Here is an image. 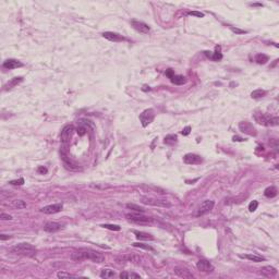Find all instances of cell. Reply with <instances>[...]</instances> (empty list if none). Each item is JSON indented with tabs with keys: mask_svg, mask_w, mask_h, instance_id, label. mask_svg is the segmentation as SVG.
I'll return each mask as SVG.
<instances>
[{
	"mask_svg": "<svg viewBox=\"0 0 279 279\" xmlns=\"http://www.w3.org/2000/svg\"><path fill=\"white\" fill-rule=\"evenodd\" d=\"M71 259L74 262H82L85 259H91L95 263H102L104 262L105 257L102 254L98 253L93 250H80V251H75L71 254Z\"/></svg>",
	"mask_w": 279,
	"mask_h": 279,
	"instance_id": "6da1fadb",
	"label": "cell"
},
{
	"mask_svg": "<svg viewBox=\"0 0 279 279\" xmlns=\"http://www.w3.org/2000/svg\"><path fill=\"white\" fill-rule=\"evenodd\" d=\"M11 252L17 255L32 257L36 254V249L30 243H20V244L14 245V247L11 249Z\"/></svg>",
	"mask_w": 279,
	"mask_h": 279,
	"instance_id": "7a4b0ae2",
	"label": "cell"
},
{
	"mask_svg": "<svg viewBox=\"0 0 279 279\" xmlns=\"http://www.w3.org/2000/svg\"><path fill=\"white\" fill-rule=\"evenodd\" d=\"M254 119L256 120L257 123L263 125H267V127H273V125H278L279 119L278 117H272V116L263 113V112H256L254 115Z\"/></svg>",
	"mask_w": 279,
	"mask_h": 279,
	"instance_id": "3957f363",
	"label": "cell"
},
{
	"mask_svg": "<svg viewBox=\"0 0 279 279\" xmlns=\"http://www.w3.org/2000/svg\"><path fill=\"white\" fill-rule=\"evenodd\" d=\"M125 217H127L130 221H132L137 225H148L153 221V219L151 217L144 216L143 213H131V214L125 215Z\"/></svg>",
	"mask_w": 279,
	"mask_h": 279,
	"instance_id": "277c9868",
	"label": "cell"
},
{
	"mask_svg": "<svg viewBox=\"0 0 279 279\" xmlns=\"http://www.w3.org/2000/svg\"><path fill=\"white\" fill-rule=\"evenodd\" d=\"M155 118V113L153 109H146L140 115V121L142 123L143 127H147L148 125H151Z\"/></svg>",
	"mask_w": 279,
	"mask_h": 279,
	"instance_id": "5b68a950",
	"label": "cell"
},
{
	"mask_svg": "<svg viewBox=\"0 0 279 279\" xmlns=\"http://www.w3.org/2000/svg\"><path fill=\"white\" fill-rule=\"evenodd\" d=\"M142 202L145 204H150V205H154V206H159V207H170V204L168 201H165V199H153V197H143Z\"/></svg>",
	"mask_w": 279,
	"mask_h": 279,
	"instance_id": "8992f818",
	"label": "cell"
},
{
	"mask_svg": "<svg viewBox=\"0 0 279 279\" xmlns=\"http://www.w3.org/2000/svg\"><path fill=\"white\" fill-rule=\"evenodd\" d=\"M214 205H215V203L213 202V201H210V199L204 201L202 204L199 205V209H197L196 216H202V215H205V214H207V213H209L213 209Z\"/></svg>",
	"mask_w": 279,
	"mask_h": 279,
	"instance_id": "52a82bcc",
	"label": "cell"
},
{
	"mask_svg": "<svg viewBox=\"0 0 279 279\" xmlns=\"http://www.w3.org/2000/svg\"><path fill=\"white\" fill-rule=\"evenodd\" d=\"M239 129L241 132L245 133V134H247V135H251V136H255V135H256V129L247 121L240 122Z\"/></svg>",
	"mask_w": 279,
	"mask_h": 279,
	"instance_id": "ba28073f",
	"label": "cell"
},
{
	"mask_svg": "<svg viewBox=\"0 0 279 279\" xmlns=\"http://www.w3.org/2000/svg\"><path fill=\"white\" fill-rule=\"evenodd\" d=\"M74 133V128L73 125H67L65 128H63L62 132H61V142L63 144H67L70 142V140L72 139V135Z\"/></svg>",
	"mask_w": 279,
	"mask_h": 279,
	"instance_id": "9c48e42d",
	"label": "cell"
},
{
	"mask_svg": "<svg viewBox=\"0 0 279 279\" xmlns=\"http://www.w3.org/2000/svg\"><path fill=\"white\" fill-rule=\"evenodd\" d=\"M183 162L188 165H199V164H202L203 159L199 155L191 154V153H190V154L184 155V157H183Z\"/></svg>",
	"mask_w": 279,
	"mask_h": 279,
	"instance_id": "30bf717a",
	"label": "cell"
},
{
	"mask_svg": "<svg viewBox=\"0 0 279 279\" xmlns=\"http://www.w3.org/2000/svg\"><path fill=\"white\" fill-rule=\"evenodd\" d=\"M196 267L199 272H203V273H210L214 270V266L212 265V263L206 261V259H199V261L197 262Z\"/></svg>",
	"mask_w": 279,
	"mask_h": 279,
	"instance_id": "8fae6325",
	"label": "cell"
},
{
	"mask_svg": "<svg viewBox=\"0 0 279 279\" xmlns=\"http://www.w3.org/2000/svg\"><path fill=\"white\" fill-rule=\"evenodd\" d=\"M131 23H132L133 28H134L137 32L142 33V34H147V33L151 31L150 26H148V25L144 22H141V21H136V20H132L131 21Z\"/></svg>",
	"mask_w": 279,
	"mask_h": 279,
	"instance_id": "7c38bea8",
	"label": "cell"
},
{
	"mask_svg": "<svg viewBox=\"0 0 279 279\" xmlns=\"http://www.w3.org/2000/svg\"><path fill=\"white\" fill-rule=\"evenodd\" d=\"M62 204L61 203H58V204H52V205H48V206L43 207L40 209V212L44 213V214H56V213H59L61 209H62Z\"/></svg>",
	"mask_w": 279,
	"mask_h": 279,
	"instance_id": "4fadbf2b",
	"label": "cell"
},
{
	"mask_svg": "<svg viewBox=\"0 0 279 279\" xmlns=\"http://www.w3.org/2000/svg\"><path fill=\"white\" fill-rule=\"evenodd\" d=\"M102 36H104L106 39L110 40V42H115V43H119V42L125 40V38L123 37L122 35L118 34V33H113V32H105V33H102Z\"/></svg>",
	"mask_w": 279,
	"mask_h": 279,
	"instance_id": "5bb4252c",
	"label": "cell"
},
{
	"mask_svg": "<svg viewBox=\"0 0 279 279\" xmlns=\"http://www.w3.org/2000/svg\"><path fill=\"white\" fill-rule=\"evenodd\" d=\"M174 274L183 279H191L194 277L192 275V273H190V270H188L187 268H183V267H176L174 268Z\"/></svg>",
	"mask_w": 279,
	"mask_h": 279,
	"instance_id": "9a60e30c",
	"label": "cell"
},
{
	"mask_svg": "<svg viewBox=\"0 0 279 279\" xmlns=\"http://www.w3.org/2000/svg\"><path fill=\"white\" fill-rule=\"evenodd\" d=\"M63 228V225L59 224V222H55V221H49L45 225L44 227V230L47 232H57L59 230H61Z\"/></svg>",
	"mask_w": 279,
	"mask_h": 279,
	"instance_id": "2e32d148",
	"label": "cell"
},
{
	"mask_svg": "<svg viewBox=\"0 0 279 279\" xmlns=\"http://www.w3.org/2000/svg\"><path fill=\"white\" fill-rule=\"evenodd\" d=\"M261 274L267 278H273L277 275V269L273 266H264L261 268Z\"/></svg>",
	"mask_w": 279,
	"mask_h": 279,
	"instance_id": "e0dca14e",
	"label": "cell"
},
{
	"mask_svg": "<svg viewBox=\"0 0 279 279\" xmlns=\"http://www.w3.org/2000/svg\"><path fill=\"white\" fill-rule=\"evenodd\" d=\"M2 65H3L5 69L12 70V69H15V68L22 67L23 65L20 62V61H17V60H15V59H8V60H6L5 62H3Z\"/></svg>",
	"mask_w": 279,
	"mask_h": 279,
	"instance_id": "ac0fdd59",
	"label": "cell"
},
{
	"mask_svg": "<svg viewBox=\"0 0 279 279\" xmlns=\"http://www.w3.org/2000/svg\"><path fill=\"white\" fill-rule=\"evenodd\" d=\"M241 257L244 259H247L252 262H255V263H259V262L265 261V257L261 256V255H256V254H247V255H241Z\"/></svg>",
	"mask_w": 279,
	"mask_h": 279,
	"instance_id": "d6986e66",
	"label": "cell"
},
{
	"mask_svg": "<svg viewBox=\"0 0 279 279\" xmlns=\"http://www.w3.org/2000/svg\"><path fill=\"white\" fill-rule=\"evenodd\" d=\"M134 233L136 234V238H137L139 240H153V239H154L152 234L146 233V232H143V231H135Z\"/></svg>",
	"mask_w": 279,
	"mask_h": 279,
	"instance_id": "ffe728a7",
	"label": "cell"
},
{
	"mask_svg": "<svg viewBox=\"0 0 279 279\" xmlns=\"http://www.w3.org/2000/svg\"><path fill=\"white\" fill-rule=\"evenodd\" d=\"M170 80H171V82L173 83V84H177V85H182L187 82L185 77L182 76V75H173Z\"/></svg>",
	"mask_w": 279,
	"mask_h": 279,
	"instance_id": "44dd1931",
	"label": "cell"
},
{
	"mask_svg": "<svg viewBox=\"0 0 279 279\" xmlns=\"http://www.w3.org/2000/svg\"><path fill=\"white\" fill-rule=\"evenodd\" d=\"M116 276V273L113 272V270H111V269H102V273H100V277L102 278H105V279H109V278H112V277Z\"/></svg>",
	"mask_w": 279,
	"mask_h": 279,
	"instance_id": "7402d4cb",
	"label": "cell"
},
{
	"mask_svg": "<svg viewBox=\"0 0 279 279\" xmlns=\"http://www.w3.org/2000/svg\"><path fill=\"white\" fill-rule=\"evenodd\" d=\"M264 194L266 197H275L277 195V189L275 187H268L265 190Z\"/></svg>",
	"mask_w": 279,
	"mask_h": 279,
	"instance_id": "603a6c76",
	"label": "cell"
},
{
	"mask_svg": "<svg viewBox=\"0 0 279 279\" xmlns=\"http://www.w3.org/2000/svg\"><path fill=\"white\" fill-rule=\"evenodd\" d=\"M265 95H266V92L264 90H255L251 93V97L254 98V99H257V98L264 97Z\"/></svg>",
	"mask_w": 279,
	"mask_h": 279,
	"instance_id": "cb8c5ba5",
	"label": "cell"
},
{
	"mask_svg": "<svg viewBox=\"0 0 279 279\" xmlns=\"http://www.w3.org/2000/svg\"><path fill=\"white\" fill-rule=\"evenodd\" d=\"M177 135H173V134H170V135H167V136L165 137V144H168V145H174L176 143H177Z\"/></svg>",
	"mask_w": 279,
	"mask_h": 279,
	"instance_id": "d4e9b609",
	"label": "cell"
},
{
	"mask_svg": "<svg viewBox=\"0 0 279 279\" xmlns=\"http://www.w3.org/2000/svg\"><path fill=\"white\" fill-rule=\"evenodd\" d=\"M11 205H12L14 208H17V209H23L26 207V203H25L24 201H22V199H15V201H13V202L11 203Z\"/></svg>",
	"mask_w": 279,
	"mask_h": 279,
	"instance_id": "484cf974",
	"label": "cell"
},
{
	"mask_svg": "<svg viewBox=\"0 0 279 279\" xmlns=\"http://www.w3.org/2000/svg\"><path fill=\"white\" fill-rule=\"evenodd\" d=\"M255 61H256L259 65H264V63H266L267 61H268V57H267L266 55H264V54H259V55H256V57H255Z\"/></svg>",
	"mask_w": 279,
	"mask_h": 279,
	"instance_id": "4316f807",
	"label": "cell"
},
{
	"mask_svg": "<svg viewBox=\"0 0 279 279\" xmlns=\"http://www.w3.org/2000/svg\"><path fill=\"white\" fill-rule=\"evenodd\" d=\"M23 81L22 77H14V79H12V80L10 81V82L7 84V90H10V88H12V87H14L15 85H17L19 83H21Z\"/></svg>",
	"mask_w": 279,
	"mask_h": 279,
	"instance_id": "83f0119b",
	"label": "cell"
},
{
	"mask_svg": "<svg viewBox=\"0 0 279 279\" xmlns=\"http://www.w3.org/2000/svg\"><path fill=\"white\" fill-rule=\"evenodd\" d=\"M120 278H125V279H132V278H141V276L134 273H129V272H125L120 274Z\"/></svg>",
	"mask_w": 279,
	"mask_h": 279,
	"instance_id": "f1b7e54d",
	"label": "cell"
},
{
	"mask_svg": "<svg viewBox=\"0 0 279 279\" xmlns=\"http://www.w3.org/2000/svg\"><path fill=\"white\" fill-rule=\"evenodd\" d=\"M125 206H127V208L134 210L135 213H144V208H143V207H141V206H139V205L131 204V203H129V204H127Z\"/></svg>",
	"mask_w": 279,
	"mask_h": 279,
	"instance_id": "f546056e",
	"label": "cell"
},
{
	"mask_svg": "<svg viewBox=\"0 0 279 279\" xmlns=\"http://www.w3.org/2000/svg\"><path fill=\"white\" fill-rule=\"evenodd\" d=\"M219 49L220 47H216V52H214V55H210V59L215 60V61H218V60H220L222 58V55L219 52Z\"/></svg>",
	"mask_w": 279,
	"mask_h": 279,
	"instance_id": "4dcf8cb0",
	"label": "cell"
},
{
	"mask_svg": "<svg viewBox=\"0 0 279 279\" xmlns=\"http://www.w3.org/2000/svg\"><path fill=\"white\" fill-rule=\"evenodd\" d=\"M102 228H106V229H109L112 230V231H119L120 230V227L117 226V225H109V224H105L102 225Z\"/></svg>",
	"mask_w": 279,
	"mask_h": 279,
	"instance_id": "1f68e13d",
	"label": "cell"
},
{
	"mask_svg": "<svg viewBox=\"0 0 279 279\" xmlns=\"http://www.w3.org/2000/svg\"><path fill=\"white\" fill-rule=\"evenodd\" d=\"M133 247H140V249H144V250H148V251H153V247H150V245H146L144 243H133Z\"/></svg>",
	"mask_w": 279,
	"mask_h": 279,
	"instance_id": "d6a6232c",
	"label": "cell"
},
{
	"mask_svg": "<svg viewBox=\"0 0 279 279\" xmlns=\"http://www.w3.org/2000/svg\"><path fill=\"white\" fill-rule=\"evenodd\" d=\"M77 133H79V135L80 136H83V135H85V133H86V131H87V129H86V127L85 125H83L82 123H81L80 125H79V128H77Z\"/></svg>",
	"mask_w": 279,
	"mask_h": 279,
	"instance_id": "836d02e7",
	"label": "cell"
},
{
	"mask_svg": "<svg viewBox=\"0 0 279 279\" xmlns=\"http://www.w3.org/2000/svg\"><path fill=\"white\" fill-rule=\"evenodd\" d=\"M57 277L58 278H74V275H71V274H69V273H65V272H59L57 274Z\"/></svg>",
	"mask_w": 279,
	"mask_h": 279,
	"instance_id": "e575fe53",
	"label": "cell"
},
{
	"mask_svg": "<svg viewBox=\"0 0 279 279\" xmlns=\"http://www.w3.org/2000/svg\"><path fill=\"white\" fill-rule=\"evenodd\" d=\"M257 206H259V203H257V201H253V202H251L249 204V210L251 213L255 212L257 208Z\"/></svg>",
	"mask_w": 279,
	"mask_h": 279,
	"instance_id": "d590c367",
	"label": "cell"
},
{
	"mask_svg": "<svg viewBox=\"0 0 279 279\" xmlns=\"http://www.w3.org/2000/svg\"><path fill=\"white\" fill-rule=\"evenodd\" d=\"M23 183H24V179H19V180H12V181H10V184L12 185H22Z\"/></svg>",
	"mask_w": 279,
	"mask_h": 279,
	"instance_id": "8d00e7d4",
	"label": "cell"
},
{
	"mask_svg": "<svg viewBox=\"0 0 279 279\" xmlns=\"http://www.w3.org/2000/svg\"><path fill=\"white\" fill-rule=\"evenodd\" d=\"M189 15H193V17H204V14L202 12H197V11H191V12H189Z\"/></svg>",
	"mask_w": 279,
	"mask_h": 279,
	"instance_id": "74e56055",
	"label": "cell"
},
{
	"mask_svg": "<svg viewBox=\"0 0 279 279\" xmlns=\"http://www.w3.org/2000/svg\"><path fill=\"white\" fill-rule=\"evenodd\" d=\"M0 218L2 220H11L12 219V216H10V215L8 214H5V213H2V214L0 215Z\"/></svg>",
	"mask_w": 279,
	"mask_h": 279,
	"instance_id": "f35d334b",
	"label": "cell"
},
{
	"mask_svg": "<svg viewBox=\"0 0 279 279\" xmlns=\"http://www.w3.org/2000/svg\"><path fill=\"white\" fill-rule=\"evenodd\" d=\"M190 132H191V127H189V125H188V127H185L184 129L182 130L181 133L183 135H188V134H190Z\"/></svg>",
	"mask_w": 279,
	"mask_h": 279,
	"instance_id": "ab89813d",
	"label": "cell"
},
{
	"mask_svg": "<svg viewBox=\"0 0 279 279\" xmlns=\"http://www.w3.org/2000/svg\"><path fill=\"white\" fill-rule=\"evenodd\" d=\"M37 172L38 173H46L47 172V168H45V167H43V166H40V167H38L37 168Z\"/></svg>",
	"mask_w": 279,
	"mask_h": 279,
	"instance_id": "60d3db41",
	"label": "cell"
},
{
	"mask_svg": "<svg viewBox=\"0 0 279 279\" xmlns=\"http://www.w3.org/2000/svg\"><path fill=\"white\" fill-rule=\"evenodd\" d=\"M166 75H167V76L169 77V79H171V77L174 75V74H173V71H172L171 69H168L167 71H166Z\"/></svg>",
	"mask_w": 279,
	"mask_h": 279,
	"instance_id": "b9f144b4",
	"label": "cell"
},
{
	"mask_svg": "<svg viewBox=\"0 0 279 279\" xmlns=\"http://www.w3.org/2000/svg\"><path fill=\"white\" fill-rule=\"evenodd\" d=\"M231 31L234 33H239V34H242V33H244V31H241V30H238V28H231Z\"/></svg>",
	"mask_w": 279,
	"mask_h": 279,
	"instance_id": "7bdbcfd3",
	"label": "cell"
},
{
	"mask_svg": "<svg viewBox=\"0 0 279 279\" xmlns=\"http://www.w3.org/2000/svg\"><path fill=\"white\" fill-rule=\"evenodd\" d=\"M0 239H1V240L10 239V236H7V234H1V236H0Z\"/></svg>",
	"mask_w": 279,
	"mask_h": 279,
	"instance_id": "ee69618b",
	"label": "cell"
},
{
	"mask_svg": "<svg viewBox=\"0 0 279 279\" xmlns=\"http://www.w3.org/2000/svg\"><path fill=\"white\" fill-rule=\"evenodd\" d=\"M233 141L234 142H236V141H237V142H242L243 139H241V137H239V136H233Z\"/></svg>",
	"mask_w": 279,
	"mask_h": 279,
	"instance_id": "f6af8a7d",
	"label": "cell"
}]
</instances>
